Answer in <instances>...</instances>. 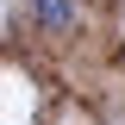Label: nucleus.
<instances>
[{"instance_id":"obj_1","label":"nucleus","mask_w":125,"mask_h":125,"mask_svg":"<svg viewBox=\"0 0 125 125\" xmlns=\"http://www.w3.org/2000/svg\"><path fill=\"white\" fill-rule=\"evenodd\" d=\"M38 6V25L44 31H69L75 25V0H31Z\"/></svg>"}]
</instances>
